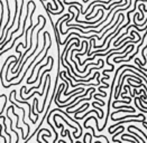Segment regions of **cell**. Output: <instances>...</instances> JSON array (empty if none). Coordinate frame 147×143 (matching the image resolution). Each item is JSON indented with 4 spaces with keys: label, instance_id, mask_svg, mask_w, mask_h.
I'll return each mask as SVG.
<instances>
[{
    "label": "cell",
    "instance_id": "6da1fadb",
    "mask_svg": "<svg viewBox=\"0 0 147 143\" xmlns=\"http://www.w3.org/2000/svg\"><path fill=\"white\" fill-rule=\"evenodd\" d=\"M129 128H134V130H137V131H138V132H140V133H141V134H143V135H144V136H145V139L147 140V135H146V134H145V133H144V132H143V131H141V130H140V128H136V126H134V125H129Z\"/></svg>",
    "mask_w": 147,
    "mask_h": 143
},
{
    "label": "cell",
    "instance_id": "7a4b0ae2",
    "mask_svg": "<svg viewBox=\"0 0 147 143\" xmlns=\"http://www.w3.org/2000/svg\"><path fill=\"white\" fill-rule=\"evenodd\" d=\"M1 128H2V124H1V123H0V130H1ZM0 136H4V134H2V133H1V131H0Z\"/></svg>",
    "mask_w": 147,
    "mask_h": 143
}]
</instances>
